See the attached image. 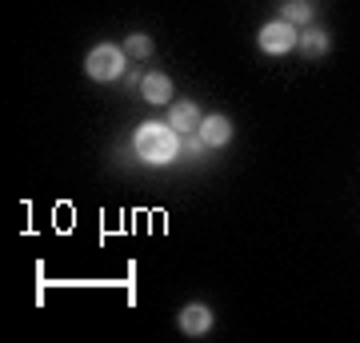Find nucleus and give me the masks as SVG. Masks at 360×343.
Instances as JSON below:
<instances>
[{
    "instance_id": "6",
    "label": "nucleus",
    "mask_w": 360,
    "mask_h": 343,
    "mask_svg": "<svg viewBox=\"0 0 360 343\" xmlns=\"http://www.w3.org/2000/svg\"><path fill=\"white\" fill-rule=\"evenodd\" d=\"M168 124L176 128V132H200V108L196 104H188V100H180V104H172V112H168Z\"/></svg>"
},
{
    "instance_id": "5",
    "label": "nucleus",
    "mask_w": 360,
    "mask_h": 343,
    "mask_svg": "<svg viewBox=\"0 0 360 343\" xmlns=\"http://www.w3.org/2000/svg\"><path fill=\"white\" fill-rule=\"evenodd\" d=\"M180 331H184V335H208V331H212V307L188 304L180 311Z\"/></svg>"
},
{
    "instance_id": "1",
    "label": "nucleus",
    "mask_w": 360,
    "mask_h": 343,
    "mask_svg": "<svg viewBox=\"0 0 360 343\" xmlns=\"http://www.w3.org/2000/svg\"><path fill=\"white\" fill-rule=\"evenodd\" d=\"M132 148L144 164H172L184 144H180V132L172 124H141L132 136Z\"/></svg>"
},
{
    "instance_id": "2",
    "label": "nucleus",
    "mask_w": 360,
    "mask_h": 343,
    "mask_svg": "<svg viewBox=\"0 0 360 343\" xmlns=\"http://www.w3.org/2000/svg\"><path fill=\"white\" fill-rule=\"evenodd\" d=\"M124 56H129V52L120 48V44H96V48L84 56V72H89V80H96V84H112V80L124 76Z\"/></svg>"
},
{
    "instance_id": "7",
    "label": "nucleus",
    "mask_w": 360,
    "mask_h": 343,
    "mask_svg": "<svg viewBox=\"0 0 360 343\" xmlns=\"http://www.w3.org/2000/svg\"><path fill=\"white\" fill-rule=\"evenodd\" d=\"M141 96L148 104H168V96H172V80H168L165 72H148V76L141 80Z\"/></svg>"
},
{
    "instance_id": "4",
    "label": "nucleus",
    "mask_w": 360,
    "mask_h": 343,
    "mask_svg": "<svg viewBox=\"0 0 360 343\" xmlns=\"http://www.w3.org/2000/svg\"><path fill=\"white\" fill-rule=\"evenodd\" d=\"M200 140H205L208 148H224V144L232 140V120L220 116V112L205 116V120H200Z\"/></svg>"
},
{
    "instance_id": "9",
    "label": "nucleus",
    "mask_w": 360,
    "mask_h": 343,
    "mask_svg": "<svg viewBox=\"0 0 360 343\" xmlns=\"http://www.w3.org/2000/svg\"><path fill=\"white\" fill-rule=\"evenodd\" d=\"M281 20H288V25H309L312 20V4L309 0H284Z\"/></svg>"
},
{
    "instance_id": "11",
    "label": "nucleus",
    "mask_w": 360,
    "mask_h": 343,
    "mask_svg": "<svg viewBox=\"0 0 360 343\" xmlns=\"http://www.w3.org/2000/svg\"><path fill=\"white\" fill-rule=\"evenodd\" d=\"M205 148H208L205 140H188V144H184V152H188V156H200V152H205Z\"/></svg>"
},
{
    "instance_id": "10",
    "label": "nucleus",
    "mask_w": 360,
    "mask_h": 343,
    "mask_svg": "<svg viewBox=\"0 0 360 343\" xmlns=\"http://www.w3.org/2000/svg\"><path fill=\"white\" fill-rule=\"evenodd\" d=\"M124 52H129L132 60L153 56V36H148V32H129V40H124Z\"/></svg>"
},
{
    "instance_id": "3",
    "label": "nucleus",
    "mask_w": 360,
    "mask_h": 343,
    "mask_svg": "<svg viewBox=\"0 0 360 343\" xmlns=\"http://www.w3.org/2000/svg\"><path fill=\"white\" fill-rule=\"evenodd\" d=\"M257 44H260V52H269V56H284V52H292L296 44H300V32H296V25H288V20H272V25L260 28Z\"/></svg>"
},
{
    "instance_id": "8",
    "label": "nucleus",
    "mask_w": 360,
    "mask_h": 343,
    "mask_svg": "<svg viewBox=\"0 0 360 343\" xmlns=\"http://www.w3.org/2000/svg\"><path fill=\"white\" fill-rule=\"evenodd\" d=\"M328 44H333V40H328V32H321V28H309V32H300V44H296V48L316 60V56H324V52H328Z\"/></svg>"
}]
</instances>
